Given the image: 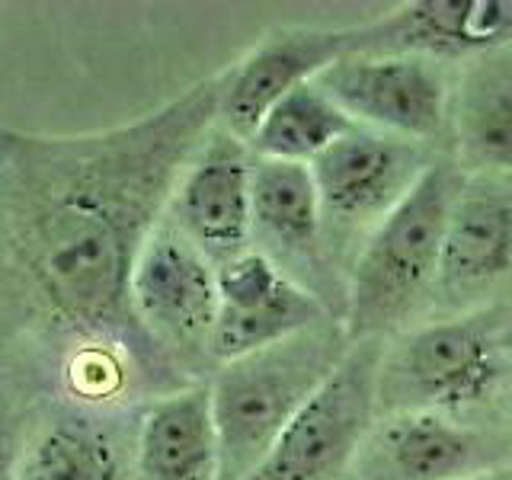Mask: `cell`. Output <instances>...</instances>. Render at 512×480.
<instances>
[{"instance_id":"1","label":"cell","mask_w":512,"mask_h":480,"mask_svg":"<svg viewBox=\"0 0 512 480\" xmlns=\"http://www.w3.org/2000/svg\"><path fill=\"white\" fill-rule=\"evenodd\" d=\"M224 71L90 135L0 125V288L26 324L77 346H119L186 388L132 311V272L186 164L218 125Z\"/></svg>"},{"instance_id":"2","label":"cell","mask_w":512,"mask_h":480,"mask_svg":"<svg viewBox=\"0 0 512 480\" xmlns=\"http://www.w3.org/2000/svg\"><path fill=\"white\" fill-rule=\"evenodd\" d=\"M464 189V167L436 157L404 202L365 237L349 269L343 324L352 343L388 340L436 295L448 218Z\"/></svg>"},{"instance_id":"3","label":"cell","mask_w":512,"mask_h":480,"mask_svg":"<svg viewBox=\"0 0 512 480\" xmlns=\"http://www.w3.org/2000/svg\"><path fill=\"white\" fill-rule=\"evenodd\" d=\"M352 346L346 324L330 317L285 343L218 365L208 378L221 480H247L295 413L330 378Z\"/></svg>"},{"instance_id":"4","label":"cell","mask_w":512,"mask_h":480,"mask_svg":"<svg viewBox=\"0 0 512 480\" xmlns=\"http://www.w3.org/2000/svg\"><path fill=\"white\" fill-rule=\"evenodd\" d=\"M132 311L148 340L186 381L215 372L218 266L164 215L132 272Z\"/></svg>"},{"instance_id":"5","label":"cell","mask_w":512,"mask_h":480,"mask_svg":"<svg viewBox=\"0 0 512 480\" xmlns=\"http://www.w3.org/2000/svg\"><path fill=\"white\" fill-rule=\"evenodd\" d=\"M388 340H359L320 384L247 480H346L378 420Z\"/></svg>"},{"instance_id":"6","label":"cell","mask_w":512,"mask_h":480,"mask_svg":"<svg viewBox=\"0 0 512 480\" xmlns=\"http://www.w3.org/2000/svg\"><path fill=\"white\" fill-rule=\"evenodd\" d=\"M500 381L503 352L484 320H436L384 349L378 413L436 410L458 416L490 400Z\"/></svg>"},{"instance_id":"7","label":"cell","mask_w":512,"mask_h":480,"mask_svg":"<svg viewBox=\"0 0 512 480\" xmlns=\"http://www.w3.org/2000/svg\"><path fill=\"white\" fill-rule=\"evenodd\" d=\"M436 157L432 144L384 135L362 125L320 154L311 173L324 208L330 250L352 234H372L375 224L388 218L423 180Z\"/></svg>"},{"instance_id":"8","label":"cell","mask_w":512,"mask_h":480,"mask_svg":"<svg viewBox=\"0 0 512 480\" xmlns=\"http://www.w3.org/2000/svg\"><path fill=\"white\" fill-rule=\"evenodd\" d=\"M512 448L452 413H378L346 480H474L512 468Z\"/></svg>"},{"instance_id":"9","label":"cell","mask_w":512,"mask_h":480,"mask_svg":"<svg viewBox=\"0 0 512 480\" xmlns=\"http://www.w3.org/2000/svg\"><path fill=\"white\" fill-rule=\"evenodd\" d=\"M346 116L384 135L432 144L445 132L448 84L423 55H352L317 77Z\"/></svg>"},{"instance_id":"10","label":"cell","mask_w":512,"mask_h":480,"mask_svg":"<svg viewBox=\"0 0 512 480\" xmlns=\"http://www.w3.org/2000/svg\"><path fill=\"white\" fill-rule=\"evenodd\" d=\"M352 55H359V23L272 29L224 68L218 125L250 144L272 106Z\"/></svg>"},{"instance_id":"11","label":"cell","mask_w":512,"mask_h":480,"mask_svg":"<svg viewBox=\"0 0 512 480\" xmlns=\"http://www.w3.org/2000/svg\"><path fill=\"white\" fill-rule=\"evenodd\" d=\"M253 167L250 144L215 125L170 196L167 218L215 266L253 250Z\"/></svg>"},{"instance_id":"12","label":"cell","mask_w":512,"mask_h":480,"mask_svg":"<svg viewBox=\"0 0 512 480\" xmlns=\"http://www.w3.org/2000/svg\"><path fill=\"white\" fill-rule=\"evenodd\" d=\"M330 317L336 314L327 304L282 272L266 253L247 250L218 266V320L212 333L215 368L292 340Z\"/></svg>"},{"instance_id":"13","label":"cell","mask_w":512,"mask_h":480,"mask_svg":"<svg viewBox=\"0 0 512 480\" xmlns=\"http://www.w3.org/2000/svg\"><path fill=\"white\" fill-rule=\"evenodd\" d=\"M253 250L336 308V269L327 240L320 192L308 164L256 157L253 167ZM343 320V317H340Z\"/></svg>"},{"instance_id":"14","label":"cell","mask_w":512,"mask_h":480,"mask_svg":"<svg viewBox=\"0 0 512 480\" xmlns=\"http://www.w3.org/2000/svg\"><path fill=\"white\" fill-rule=\"evenodd\" d=\"M138 410L61 400L29 426L16 480H135Z\"/></svg>"},{"instance_id":"15","label":"cell","mask_w":512,"mask_h":480,"mask_svg":"<svg viewBox=\"0 0 512 480\" xmlns=\"http://www.w3.org/2000/svg\"><path fill=\"white\" fill-rule=\"evenodd\" d=\"M509 36L512 7L500 0H413L359 23V55H493Z\"/></svg>"},{"instance_id":"16","label":"cell","mask_w":512,"mask_h":480,"mask_svg":"<svg viewBox=\"0 0 512 480\" xmlns=\"http://www.w3.org/2000/svg\"><path fill=\"white\" fill-rule=\"evenodd\" d=\"M135 480H221L208 381L148 397L141 404Z\"/></svg>"},{"instance_id":"17","label":"cell","mask_w":512,"mask_h":480,"mask_svg":"<svg viewBox=\"0 0 512 480\" xmlns=\"http://www.w3.org/2000/svg\"><path fill=\"white\" fill-rule=\"evenodd\" d=\"M512 272V199L464 183L448 218L436 301L468 304Z\"/></svg>"},{"instance_id":"18","label":"cell","mask_w":512,"mask_h":480,"mask_svg":"<svg viewBox=\"0 0 512 480\" xmlns=\"http://www.w3.org/2000/svg\"><path fill=\"white\" fill-rule=\"evenodd\" d=\"M346 112L333 96L317 84H304L269 109V116L250 138V151L263 160H285V164H314L333 148L346 132H352Z\"/></svg>"},{"instance_id":"19","label":"cell","mask_w":512,"mask_h":480,"mask_svg":"<svg viewBox=\"0 0 512 480\" xmlns=\"http://www.w3.org/2000/svg\"><path fill=\"white\" fill-rule=\"evenodd\" d=\"M458 148L461 164L512 173V68L503 61L493 58L464 77Z\"/></svg>"},{"instance_id":"20","label":"cell","mask_w":512,"mask_h":480,"mask_svg":"<svg viewBox=\"0 0 512 480\" xmlns=\"http://www.w3.org/2000/svg\"><path fill=\"white\" fill-rule=\"evenodd\" d=\"M26 436L29 426L23 420V413L0 391V480H16V474H20Z\"/></svg>"},{"instance_id":"21","label":"cell","mask_w":512,"mask_h":480,"mask_svg":"<svg viewBox=\"0 0 512 480\" xmlns=\"http://www.w3.org/2000/svg\"><path fill=\"white\" fill-rule=\"evenodd\" d=\"M474 480H512V468H503V471H493V474H484V477H474Z\"/></svg>"}]
</instances>
